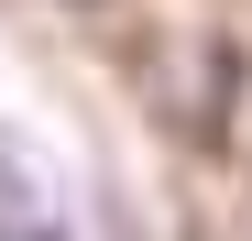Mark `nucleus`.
<instances>
[{"mask_svg": "<svg viewBox=\"0 0 252 241\" xmlns=\"http://www.w3.org/2000/svg\"><path fill=\"white\" fill-rule=\"evenodd\" d=\"M0 241H66V219H55L44 176H33L11 143H0Z\"/></svg>", "mask_w": 252, "mask_h": 241, "instance_id": "f257e3e1", "label": "nucleus"}]
</instances>
